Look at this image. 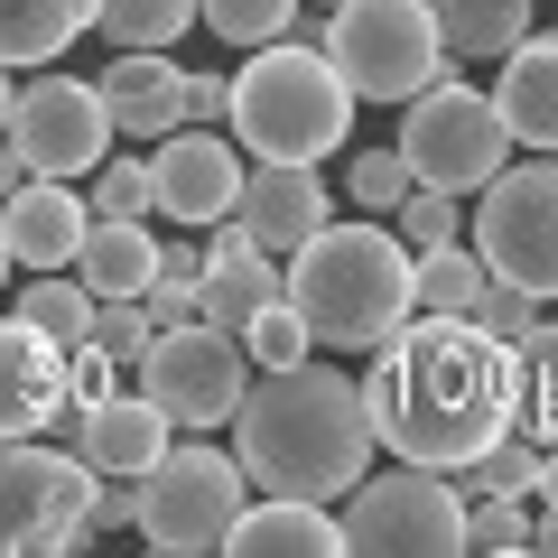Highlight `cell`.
<instances>
[{"label":"cell","instance_id":"cell-4","mask_svg":"<svg viewBox=\"0 0 558 558\" xmlns=\"http://www.w3.org/2000/svg\"><path fill=\"white\" fill-rule=\"evenodd\" d=\"M223 121L242 131V159H336L354 131V94L326 65L317 38H270L260 57H242V75H223Z\"/></svg>","mask_w":558,"mask_h":558},{"label":"cell","instance_id":"cell-19","mask_svg":"<svg viewBox=\"0 0 558 558\" xmlns=\"http://www.w3.org/2000/svg\"><path fill=\"white\" fill-rule=\"evenodd\" d=\"M102 112H112V140H159L186 121V75L168 65V47H121L102 65Z\"/></svg>","mask_w":558,"mask_h":558},{"label":"cell","instance_id":"cell-23","mask_svg":"<svg viewBox=\"0 0 558 558\" xmlns=\"http://www.w3.org/2000/svg\"><path fill=\"white\" fill-rule=\"evenodd\" d=\"M94 28V0H0V65H57Z\"/></svg>","mask_w":558,"mask_h":558},{"label":"cell","instance_id":"cell-14","mask_svg":"<svg viewBox=\"0 0 558 558\" xmlns=\"http://www.w3.org/2000/svg\"><path fill=\"white\" fill-rule=\"evenodd\" d=\"M233 223H242V242L289 260L317 223H336V196H326V178L307 159H252L242 168V196H233Z\"/></svg>","mask_w":558,"mask_h":558},{"label":"cell","instance_id":"cell-15","mask_svg":"<svg viewBox=\"0 0 558 558\" xmlns=\"http://www.w3.org/2000/svg\"><path fill=\"white\" fill-rule=\"evenodd\" d=\"M65 447H75L94 475H149V465L168 457V410L149 391H102V400H84L75 418H65Z\"/></svg>","mask_w":558,"mask_h":558},{"label":"cell","instance_id":"cell-46","mask_svg":"<svg viewBox=\"0 0 558 558\" xmlns=\"http://www.w3.org/2000/svg\"><path fill=\"white\" fill-rule=\"evenodd\" d=\"M299 10H317V20H326V10H336V0H299Z\"/></svg>","mask_w":558,"mask_h":558},{"label":"cell","instance_id":"cell-9","mask_svg":"<svg viewBox=\"0 0 558 558\" xmlns=\"http://www.w3.org/2000/svg\"><path fill=\"white\" fill-rule=\"evenodd\" d=\"M242 484H252V475H242L233 447H168V457L140 475L131 531L149 539V549H168V558H205V549H223V539H233Z\"/></svg>","mask_w":558,"mask_h":558},{"label":"cell","instance_id":"cell-7","mask_svg":"<svg viewBox=\"0 0 558 558\" xmlns=\"http://www.w3.org/2000/svg\"><path fill=\"white\" fill-rule=\"evenodd\" d=\"M336 531H344V549H363V558H457L465 549V494L438 465L391 457L381 475L363 465V475L344 484Z\"/></svg>","mask_w":558,"mask_h":558},{"label":"cell","instance_id":"cell-29","mask_svg":"<svg viewBox=\"0 0 558 558\" xmlns=\"http://www.w3.org/2000/svg\"><path fill=\"white\" fill-rule=\"evenodd\" d=\"M10 317L38 326V336H57V344H75L84 326H94V289H84V279H28Z\"/></svg>","mask_w":558,"mask_h":558},{"label":"cell","instance_id":"cell-17","mask_svg":"<svg viewBox=\"0 0 558 558\" xmlns=\"http://www.w3.org/2000/svg\"><path fill=\"white\" fill-rule=\"evenodd\" d=\"M65 418V344L0 317V438H38Z\"/></svg>","mask_w":558,"mask_h":558},{"label":"cell","instance_id":"cell-45","mask_svg":"<svg viewBox=\"0 0 558 558\" xmlns=\"http://www.w3.org/2000/svg\"><path fill=\"white\" fill-rule=\"evenodd\" d=\"M0 289H10V242H0Z\"/></svg>","mask_w":558,"mask_h":558},{"label":"cell","instance_id":"cell-43","mask_svg":"<svg viewBox=\"0 0 558 558\" xmlns=\"http://www.w3.org/2000/svg\"><path fill=\"white\" fill-rule=\"evenodd\" d=\"M531 549L558 558V512H549V502H531Z\"/></svg>","mask_w":558,"mask_h":558},{"label":"cell","instance_id":"cell-31","mask_svg":"<svg viewBox=\"0 0 558 558\" xmlns=\"http://www.w3.org/2000/svg\"><path fill=\"white\" fill-rule=\"evenodd\" d=\"M196 20L215 28L223 47H270L299 28V0H196Z\"/></svg>","mask_w":558,"mask_h":558},{"label":"cell","instance_id":"cell-2","mask_svg":"<svg viewBox=\"0 0 558 558\" xmlns=\"http://www.w3.org/2000/svg\"><path fill=\"white\" fill-rule=\"evenodd\" d=\"M233 428V457L260 494L289 502H344V484L373 465V410H363V381L326 373V363H279V373H252L242 410L223 418Z\"/></svg>","mask_w":558,"mask_h":558},{"label":"cell","instance_id":"cell-39","mask_svg":"<svg viewBox=\"0 0 558 558\" xmlns=\"http://www.w3.org/2000/svg\"><path fill=\"white\" fill-rule=\"evenodd\" d=\"M112 373H121V363L112 354H102V344H65V418H75L84 410V400H102V391H112ZM65 418H57V428H65Z\"/></svg>","mask_w":558,"mask_h":558},{"label":"cell","instance_id":"cell-36","mask_svg":"<svg viewBox=\"0 0 558 558\" xmlns=\"http://www.w3.org/2000/svg\"><path fill=\"white\" fill-rule=\"evenodd\" d=\"M149 336H159V326H149V307H140V299H94L84 344H102L112 363H140V344H149Z\"/></svg>","mask_w":558,"mask_h":558},{"label":"cell","instance_id":"cell-25","mask_svg":"<svg viewBox=\"0 0 558 558\" xmlns=\"http://www.w3.org/2000/svg\"><path fill=\"white\" fill-rule=\"evenodd\" d=\"M410 289L428 317H475L484 289H494V270H484L475 242H438V252H410Z\"/></svg>","mask_w":558,"mask_h":558},{"label":"cell","instance_id":"cell-35","mask_svg":"<svg viewBox=\"0 0 558 558\" xmlns=\"http://www.w3.org/2000/svg\"><path fill=\"white\" fill-rule=\"evenodd\" d=\"M465 549H531V502L521 494H475L465 502Z\"/></svg>","mask_w":558,"mask_h":558},{"label":"cell","instance_id":"cell-40","mask_svg":"<svg viewBox=\"0 0 558 558\" xmlns=\"http://www.w3.org/2000/svg\"><path fill=\"white\" fill-rule=\"evenodd\" d=\"M186 121H223V75H186Z\"/></svg>","mask_w":558,"mask_h":558},{"label":"cell","instance_id":"cell-1","mask_svg":"<svg viewBox=\"0 0 558 558\" xmlns=\"http://www.w3.org/2000/svg\"><path fill=\"white\" fill-rule=\"evenodd\" d=\"M512 400H521L512 344L484 336L475 317H428V307H410L373 344V373H363L373 438L410 465H438V475H465L512 428Z\"/></svg>","mask_w":558,"mask_h":558},{"label":"cell","instance_id":"cell-33","mask_svg":"<svg viewBox=\"0 0 558 558\" xmlns=\"http://www.w3.org/2000/svg\"><path fill=\"white\" fill-rule=\"evenodd\" d=\"M391 233L410 242V252H438V242H465V196H447V186H410L391 215Z\"/></svg>","mask_w":558,"mask_h":558},{"label":"cell","instance_id":"cell-13","mask_svg":"<svg viewBox=\"0 0 558 558\" xmlns=\"http://www.w3.org/2000/svg\"><path fill=\"white\" fill-rule=\"evenodd\" d=\"M233 196H242V149L223 131L178 121V131L149 140V215H168L178 233H215L233 215Z\"/></svg>","mask_w":558,"mask_h":558},{"label":"cell","instance_id":"cell-26","mask_svg":"<svg viewBox=\"0 0 558 558\" xmlns=\"http://www.w3.org/2000/svg\"><path fill=\"white\" fill-rule=\"evenodd\" d=\"M512 363H521V400H512V428L531 447H558V326L539 317L531 336L512 344Z\"/></svg>","mask_w":558,"mask_h":558},{"label":"cell","instance_id":"cell-34","mask_svg":"<svg viewBox=\"0 0 558 558\" xmlns=\"http://www.w3.org/2000/svg\"><path fill=\"white\" fill-rule=\"evenodd\" d=\"M531 475H539V447L521 438V428H502V438L465 465V484H475V494H521V502H531Z\"/></svg>","mask_w":558,"mask_h":558},{"label":"cell","instance_id":"cell-30","mask_svg":"<svg viewBox=\"0 0 558 558\" xmlns=\"http://www.w3.org/2000/svg\"><path fill=\"white\" fill-rule=\"evenodd\" d=\"M242 354H252V373H279V363L317 354V336H307V317L289 307V289H279L270 307H252V317H242Z\"/></svg>","mask_w":558,"mask_h":558},{"label":"cell","instance_id":"cell-32","mask_svg":"<svg viewBox=\"0 0 558 558\" xmlns=\"http://www.w3.org/2000/svg\"><path fill=\"white\" fill-rule=\"evenodd\" d=\"M410 159H400V149H354V168H344V205H363V215H381L391 223L400 215V196H410Z\"/></svg>","mask_w":558,"mask_h":558},{"label":"cell","instance_id":"cell-3","mask_svg":"<svg viewBox=\"0 0 558 558\" xmlns=\"http://www.w3.org/2000/svg\"><path fill=\"white\" fill-rule=\"evenodd\" d=\"M279 289H289V307L307 317V336H317V344H344V354L381 344V336L418 307V289H410V242H400L381 215L317 223L299 252L279 260Z\"/></svg>","mask_w":558,"mask_h":558},{"label":"cell","instance_id":"cell-27","mask_svg":"<svg viewBox=\"0 0 558 558\" xmlns=\"http://www.w3.org/2000/svg\"><path fill=\"white\" fill-rule=\"evenodd\" d=\"M94 28L112 47H178L196 28V0H94Z\"/></svg>","mask_w":558,"mask_h":558},{"label":"cell","instance_id":"cell-6","mask_svg":"<svg viewBox=\"0 0 558 558\" xmlns=\"http://www.w3.org/2000/svg\"><path fill=\"white\" fill-rule=\"evenodd\" d=\"M465 242L484 252L494 279H512V289H531V299H558V149L502 159L494 178L475 186Z\"/></svg>","mask_w":558,"mask_h":558},{"label":"cell","instance_id":"cell-5","mask_svg":"<svg viewBox=\"0 0 558 558\" xmlns=\"http://www.w3.org/2000/svg\"><path fill=\"white\" fill-rule=\"evenodd\" d=\"M317 47H326V65L344 75L354 102H410L418 84L447 75L428 0H336L326 28H317Z\"/></svg>","mask_w":558,"mask_h":558},{"label":"cell","instance_id":"cell-42","mask_svg":"<svg viewBox=\"0 0 558 558\" xmlns=\"http://www.w3.org/2000/svg\"><path fill=\"white\" fill-rule=\"evenodd\" d=\"M531 502H549V512H558V447H539V475H531Z\"/></svg>","mask_w":558,"mask_h":558},{"label":"cell","instance_id":"cell-24","mask_svg":"<svg viewBox=\"0 0 558 558\" xmlns=\"http://www.w3.org/2000/svg\"><path fill=\"white\" fill-rule=\"evenodd\" d=\"M428 20H438L447 65H475V57H502L531 28V0H428Z\"/></svg>","mask_w":558,"mask_h":558},{"label":"cell","instance_id":"cell-38","mask_svg":"<svg viewBox=\"0 0 558 558\" xmlns=\"http://www.w3.org/2000/svg\"><path fill=\"white\" fill-rule=\"evenodd\" d=\"M539 307H549V299H531V289L494 279V289H484V307H475V326H484V336H502V344H521V336L539 326Z\"/></svg>","mask_w":558,"mask_h":558},{"label":"cell","instance_id":"cell-22","mask_svg":"<svg viewBox=\"0 0 558 558\" xmlns=\"http://www.w3.org/2000/svg\"><path fill=\"white\" fill-rule=\"evenodd\" d=\"M223 549H242V558H336L344 531L326 521V502L270 494V502H252V512L233 521V539H223Z\"/></svg>","mask_w":558,"mask_h":558},{"label":"cell","instance_id":"cell-10","mask_svg":"<svg viewBox=\"0 0 558 558\" xmlns=\"http://www.w3.org/2000/svg\"><path fill=\"white\" fill-rule=\"evenodd\" d=\"M140 391L168 410V428H223V418L242 410V391H252V354H242L233 326L215 317H178L159 326V336L140 344Z\"/></svg>","mask_w":558,"mask_h":558},{"label":"cell","instance_id":"cell-37","mask_svg":"<svg viewBox=\"0 0 558 558\" xmlns=\"http://www.w3.org/2000/svg\"><path fill=\"white\" fill-rule=\"evenodd\" d=\"M94 215H149V159L102 149L94 159Z\"/></svg>","mask_w":558,"mask_h":558},{"label":"cell","instance_id":"cell-8","mask_svg":"<svg viewBox=\"0 0 558 558\" xmlns=\"http://www.w3.org/2000/svg\"><path fill=\"white\" fill-rule=\"evenodd\" d=\"M400 159H410L418 186H447V196H475L484 178H494L502 159H512V131H502L494 94H475V84L447 65L438 84H418L410 94V121H400L391 140Z\"/></svg>","mask_w":558,"mask_h":558},{"label":"cell","instance_id":"cell-41","mask_svg":"<svg viewBox=\"0 0 558 558\" xmlns=\"http://www.w3.org/2000/svg\"><path fill=\"white\" fill-rule=\"evenodd\" d=\"M28 178H38V168H28V159H20V140L0 131V196H20V186H28Z\"/></svg>","mask_w":558,"mask_h":558},{"label":"cell","instance_id":"cell-44","mask_svg":"<svg viewBox=\"0 0 558 558\" xmlns=\"http://www.w3.org/2000/svg\"><path fill=\"white\" fill-rule=\"evenodd\" d=\"M10 102H20V94H10V65H0V131H10Z\"/></svg>","mask_w":558,"mask_h":558},{"label":"cell","instance_id":"cell-12","mask_svg":"<svg viewBox=\"0 0 558 558\" xmlns=\"http://www.w3.org/2000/svg\"><path fill=\"white\" fill-rule=\"evenodd\" d=\"M10 140L38 178H94V159L112 149V112H102V84L84 75H38L10 102Z\"/></svg>","mask_w":558,"mask_h":558},{"label":"cell","instance_id":"cell-16","mask_svg":"<svg viewBox=\"0 0 558 558\" xmlns=\"http://www.w3.org/2000/svg\"><path fill=\"white\" fill-rule=\"evenodd\" d=\"M84 233H94V196H75V178H28L20 196H0V242L20 270H75Z\"/></svg>","mask_w":558,"mask_h":558},{"label":"cell","instance_id":"cell-28","mask_svg":"<svg viewBox=\"0 0 558 558\" xmlns=\"http://www.w3.org/2000/svg\"><path fill=\"white\" fill-rule=\"evenodd\" d=\"M149 326H178V317H205V252L196 242H159V270L140 289Z\"/></svg>","mask_w":558,"mask_h":558},{"label":"cell","instance_id":"cell-18","mask_svg":"<svg viewBox=\"0 0 558 558\" xmlns=\"http://www.w3.org/2000/svg\"><path fill=\"white\" fill-rule=\"evenodd\" d=\"M494 112L512 131V149H558V28H521L502 47Z\"/></svg>","mask_w":558,"mask_h":558},{"label":"cell","instance_id":"cell-21","mask_svg":"<svg viewBox=\"0 0 558 558\" xmlns=\"http://www.w3.org/2000/svg\"><path fill=\"white\" fill-rule=\"evenodd\" d=\"M149 270H159V233H149V215H94V233H84V252H75L84 289H94V299H140Z\"/></svg>","mask_w":558,"mask_h":558},{"label":"cell","instance_id":"cell-11","mask_svg":"<svg viewBox=\"0 0 558 558\" xmlns=\"http://www.w3.org/2000/svg\"><path fill=\"white\" fill-rule=\"evenodd\" d=\"M94 465L75 447L0 438V558H47L84 549V502H94Z\"/></svg>","mask_w":558,"mask_h":558},{"label":"cell","instance_id":"cell-20","mask_svg":"<svg viewBox=\"0 0 558 558\" xmlns=\"http://www.w3.org/2000/svg\"><path fill=\"white\" fill-rule=\"evenodd\" d=\"M270 299H279V260L260 252V242H242V223L223 215L215 242H205V317L242 336V317H252V307H270Z\"/></svg>","mask_w":558,"mask_h":558}]
</instances>
